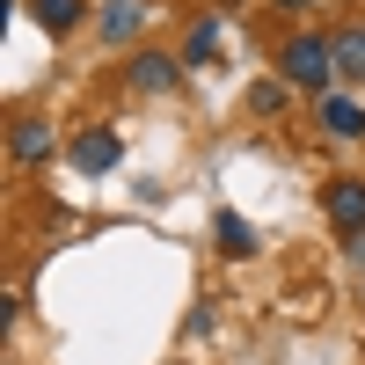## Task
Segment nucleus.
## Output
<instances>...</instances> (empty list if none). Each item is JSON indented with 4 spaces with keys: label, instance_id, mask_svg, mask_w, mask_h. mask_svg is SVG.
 Instances as JSON below:
<instances>
[{
    "label": "nucleus",
    "instance_id": "39448f33",
    "mask_svg": "<svg viewBox=\"0 0 365 365\" xmlns=\"http://www.w3.org/2000/svg\"><path fill=\"white\" fill-rule=\"evenodd\" d=\"M175 73H182V66H175L168 51H139V58H132V88H146V96H161V88H175Z\"/></svg>",
    "mask_w": 365,
    "mask_h": 365
},
{
    "label": "nucleus",
    "instance_id": "20e7f679",
    "mask_svg": "<svg viewBox=\"0 0 365 365\" xmlns=\"http://www.w3.org/2000/svg\"><path fill=\"white\" fill-rule=\"evenodd\" d=\"M139 29H146V0H110L103 8V37L110 44H132Z\"/></svg>",
    "mask_w": 365,
    "mask_h": 365
},
{
    "label": "nucleus",
    "instance_id": "7ed1b4c3",
    "mask_svg": "<svg viewBox=\"0 0 365 365\" xmlns=\"http://www.w3.org/2000/svg\"><path fill=\"white\" fill-rule=\"evenodd\" d=\"M322 197H329V220H336L344 234H358V227H365V182H329Z\"/></svg>",
    "mask_w": 365,
    "mask_h": 365
},
{
    "label": "nucleus",
    "instance_id": "f8f14e48",
    "mask_svg": "<svg viewBox=\"0 0 365 365\" xmlns=\"http://www.w3.org/2000/svg\"><path fill=\"white\" fill-rule=\"evenodd\" d=\"M249 103H256V110L270 117V110H278V103H285V88H278V81H263V88H256V96H249Z\"/></svg>",
    "mask_w": 365,
    "mask_h": 365
},
{
    "label": "nucleus",
    "instance_id": "6e6552de",
    "mask_svg": "<svg viewBox=\"0 0 365 365\" xmlns=\"http://www.w3.org/2000/svg\"><path fill=\"white\" fill-rule=\"evenodd\" d=\"M212 234H220V249L256 256V234H249V220H241V212H220V220H212Z\"/></svg>",
    "mask_w": 365,
    "mask_h": 365
},
{
    "label": "nucleus",
    "instance_id": "f03ea898",
    "mask_svg": "<svg viewBox=\"0 0 365 365\" xmlns=\"http://www.w3.org/2000/svg\"><path fill=\"white\" fill-rule=\"evenodd\" d=\"M117 161H125V139H117L110 125H88V132L73 139V168H81V175H110Z\"/></svg>",
    "mask_w": 365,
    "mask_h": 365
},
{
    "label": "nucleus",
    "instance_id": "ddd939ff",
    "mask_svg": "<svg viewBox=\"0 0 365 365\" xmlns=\"http://www.w3.org/2000/svg\"><path fill=\"white\" fill-rule=\"evenodd\" d=\"M278 8H307V0H278Z\"/></svg>",
    "mask_w": 365,
    "mask_h": 365
},
{
    "label": "nucleus",
    "instance_id": "9d476101",
    "mask_svg": "<svg viewBox=\"0 0 365 365\" xmlns=\"http://www.w3.org/2000/svg\"><path fill=\"white\" fill-rule=\"evenodd\" d=\"M29 15H37L51 37H58V29H73V22H81V0H29Z\"/></svg>",
    "mask_w": 365,
    "mask_h": 365
},
{
    "label": "nucleus",
    "instance_id": "0eeeda50",
    "mask_svg": "<svg viewBox=\"0 0 365 365\" xmlns=\"http://www.w3.org/2000/svg\"><path fill=\"white\" fill-rule=\"evenodd\" d=\"M8 154H15V161H44V154H51V125H44V117H22L15 139H8Z\"/></svg>",
    "mask_w": 365,
    "mask_h": 365
},
{
    "label": "nucleus",
    "instance_id": "9b49d317",
    "mask_svg": "<svg viewBox=\"0 0 365 365\" xmlns=\"http://www.w3.org/2000/svg\"><path fill=\"white\" fill-rule=\"evenodd\" d=\"M212 51H220V22H212V15H205V22L190 29V58H212Z\"/></svg>",
    "mask_w": 365,
    "mask_h": 365
},
{
    "label": "nucleus",
    "instance_id": "423d86ee",
    "mask_svg": "<svg viewBox=\"0 0 365 365\" xmlns=\"http://www.w3.org/2000/svg\"><path fill=\"white\" fill-rule=\"evenodd\" d=\"M322 132H329V139H358V132H365V110H358L351 96H322Z\"/></svg>",
    "mask_w": 365,
    "mask_h": 365
},
{
    "label": "nucleus",
    "instance_id": "f257e3e1",
    "mask_svg": "<svg viewBox=\"0 0 365 365\" xmlns=\"http://www.w3.org/2000/svg\"><path fill=\"white\" fill-rule=\"evenodd\" d=\"M329 81H336V44H322V37H292V44H285V88L329 96Z\"/></svg>",
    "mask_w": 365,
    "mask_h": 365
},
{
    "label": "nucleus",
    "instance_id": "1a4fd4ad",
    "mask_svg": "<svg viewBox=\"0 0 365 365\" xmlns=\"http://www.w3.org/2000/svg\"><path fill=\"white\" fill-rule=\"evenodd\" d=\"M336 73L365 81V29H344V37H336Z\"/></svg>",
    "mask_w": 365,
    "mask_h": 365
}]
</instances>
